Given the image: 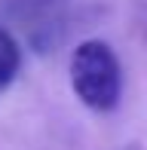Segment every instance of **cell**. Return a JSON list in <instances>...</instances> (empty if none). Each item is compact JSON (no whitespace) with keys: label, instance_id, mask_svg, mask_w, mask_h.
I'll return each instance as SVG.
<instances>
[{"label":"cell","instance_id":"obj_3","mask_svg":"<svg viewBox=\"0 0 147 150\" xmlns=\"http://www.w3.org/2000/svg\"><path fill=\"white\" fill-rule=\"evenodd\" d=\"M18 71H22V49L18 40L12 37V31H6L0 25V92H6L16 83Z\"/></svg>","mask_w":147,"mask_h":150},{"label":"cell","instance_id":"obj_2","mask_svg":"<svg viewBox=\"0 0 147 150\" xmlns=\"http://www.w3.org/2000/svg\"><path fill=\"white\" fill-rule=\"evenodd\" d=\"M0 6L12 22L28 28V40L37 46V52H49L55 43H61V31L68 28V0H3Z\"/></svg>","mask_w":147,"mask_h":150},{"label":"cell","instance_id":"obj_1","mask_svg":"<svg viewBox=\"0 0 147 150\" xmlns=\"http://www.w3.org/2000/svg\"><path fill=\"white\" fill-rule=\"evenodd\" d=\"M71 89L95 113H110L123 98V67L104 40H83L71 52Z\"/></svg>","mask_w":147,"mask_h":150}]
</instances>
